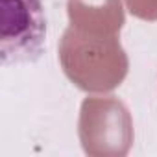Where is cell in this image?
<instances>
[{"label": "cell", "instance_id": "1", "mask_svg": "<svg viewBox=\"0 0 157 157\" xmlns=\"http://www.w3.org/2000/svg\"><path fill=\"white\" fill-rule=\"evenodd\" d=\"M0 57L4 65L33 63L44 54L46 13L43 0H0Z\"/></svg>", "mask_w": 157, "mask_h": 157}]
</instances>
